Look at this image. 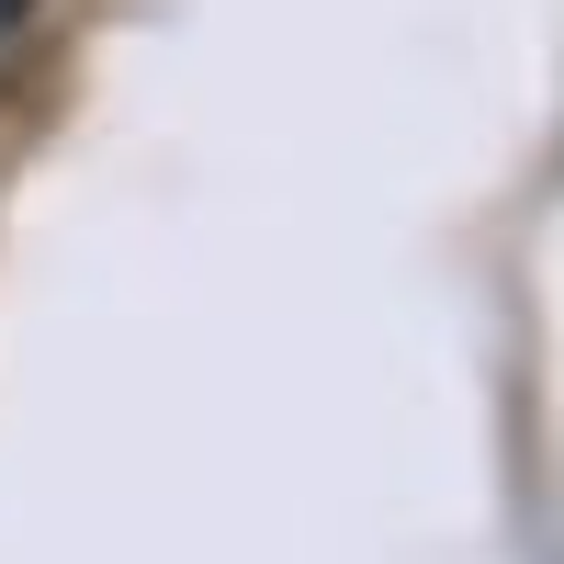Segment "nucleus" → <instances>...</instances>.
<instances>
[{
  "mask_svg": "<svg viewBox=\"0 0 564 564\" xmlns=\"http://www.w3.org/2000/svg\"><path fill=\"white\" fill-rule=\"evenodd\" d=\"M23 12H34V0H0V34H23Z\"/></svg>",
  "mask_w": 564,
  "mask_h": 564,
  "instance_id": "obj_1",
  "label": "nucleus"
}]
</instances>
